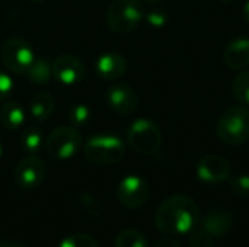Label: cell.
<instances>
[{
    "label": "cell",
    "instance_id": "obj_1",
    "mask_svg": "<svg viewBox=\"0 0 249 247\" xmlns=\"http://www.w3.org/2000/svg\"><path fill=\"white\" fill-rule=\"evenodd\" d=\"M201 213L197 202L187 195L168 197L156 210L155 224L163 234H190L200 223Z\"/></svg>",
    "mask_w": 249,
    "mask_h": 247
},
{
    "label": "cell",
    "instance_id": "obj_2",
    "mask_svg": "<svg viewBox=\"0 0 249 247\" xmlns=\"http://www.w3.org/2000/svg\"><path fill=\"white\" fill-rule=\"evenodd\" d=\"M217 135L229 146H241L249 141V109L232 106L226 109L217 121Z\"/></svg>",
    "mask_w": 249,
    "mask_h": 247
},
{
    "label": "cell",
    "instance_id": "obj_3",
    "mask_svg": "<svg viewBox=\"0 0 249 247\" xmlns=\"http://www.w3.org/2000/svg\"><path fill=\"white\" fill-rule=\"evenodd\" d=\"M127 140L136 153L142 156H152L156 154L162 146V131L152 119L139 118L128 127Z\"/></svg>",
    "mask_w": 249,
    "mask_h": 247
},
{
    "label": "cell",
    "instance_id": "obj_4",
    "mask_svg": "<svg viewBox=\"0 0 249 247\" xmlns=\"http://www.w3.org/2000/svg\"><path fill=\"white\" fill-rule=\"evenodd\" d=\"M144 17L143 6L139 0H114L107 12V23L115 33L133 32Z\"/></svg>",
    "mask_w": 249,
    "mask_h": 247
},
{
    "label": "cell",
    "instance_id": "obj_5",
    "mask_svg": "<svg viewBox=\"0 0 249 247\" xmlns=\"http://www.w3.org/2000/svg\"><path fill=\"white\" fill-rule=\"evenodd\" d=\"M85 156L95 165H112L125 154V144L112 134H96L83 144Z\"/></svg>",
    "mask_w": 249,
    "mask_h": 247
},
{
    "label": "cell",
    "instance_id": "obj_6",
    "mask_svg": "<svg viewBox=\"0 0 249 247\" xmlns=\"http://www.w3.org/2000/svg\"><path fill=\"white\" fill-rule=\"evenodd\" d=\"M82 134L71 125H64L53 130L45 141L47 154L57 160L74 157L82 148Z\"/></svg>",
    "mask_w": 249,
    "mask_h": 247
},
{
    "label": "cell",
    "instance_id": "obj_7",
    "mask_svg": "<svg viewBox=\"0 0 249 247\" xmlns=\"http://www.w3.org/2000/svg\"><path fill=\"white\" fill-rule=\"evenodd\" d=\"M0 57L6 70L13 74L26 73L32 61L35 60V54L31 44L20 36L7 38L1 45Z\"/></svg>",
    "mask_w": 249,
    "mask_h": 247
},
{
    "label": "cell",
    "instance_id": "obj_8",
    "mask_svg": "<svg viewBox=\"0 0 249 247\" xmlns=\"http://www.w3.org/2000/svg\"><path fill=\"white\" fill-rule=\"evenodd\" d=\"M149 185L147 182L137 176L128 175L125 176L117 188V198L124 208L128 210H139L142 208L149 199Z\"/></svg>",
    "mask_w": 249,
    "mask_h": 247
},
{
    "label": "cell",
    "instance_id": "obj_9",
    "mask_svg": "<svg viewBox=\"0 0 249 247\" xmlns=\"http://www.w3.org/2000/svg\"><path fill=\"white\" fill-rule=\"evenodd\" d=\"M47 173L45 163L36 154H28L16 165L13 170L15 183L22 189H35L38 188Z\"/></svg>",
    "mask_w": 249,
    "mask_h": 247
},
{
    "label": "cell",
    "instance_id": "obj_10",
    "mask_svg": "<svg viewBox=\"0 0 249 247\" xmlns=\"http://www.w3.org/2000/svg\"><path fill=\"white\" fill-rule=\"evenodd\" d=\"M51 67L54 79L64 86H74L80 83L86 71L85 63L79 57L71 54L58 55L51 63Z\"/></svg>",
    "mask_w": 249,
    "mask_h": 247
},
{
    "label": "cell",
    "instance_id": "obj_11",
    "mask_svg": "<svg viewBox=\"0 0 249 247\" xmlns=\"http://www.w3.org/2000/svg\"><path fill=\"white\" fill-rule=\"evenodd\" d=\"M197 176L209 185H219L229 179L231 165L219 154H207L197 165Z\"/></svg>",
    "mask_w": 249,
    "mask_h": 247
},
{
    "label": "cell",
    "instance_id": "obj_12",
    "mask_svg": "<svg viewBox=\"0 0 249 247\" xmlns=\"http://www.w3.org/2000/svg\"><path fill=\"white\" fill-rule=\"evenodd\" d=\"M107 105L118 115H128L137 109L139 99L134 89L125 83H115L108 87L105 95Z\"/></svg>",
    "mask_w": 249,
    "mask_h": 247
},
{
    "label": "cell",
    "instance_id": "obj_13",
    "mask_svg": "<svg viewBox=\"0 0 249 247\" xmlns=\"http://www.w3.org/2000/svg\"><path fill=\"white\" fill-rule=\"evenodd\" d=\"M127 67V60L118 52H105L95 61V73L105 82L118 80L125 74Z\"/></svg>",
    "mask_w": 249,
    "mask_h": 247
},
{
    "label": "cell",
    "instance_id": "obj_14",
    "mask_svg": "<svg viewBox=\"0 0 249 247\" xmlns=\"http://www.w3.org/2000/svg\"><path fill=\"white\" fill-rule=\"evenodd\" d=\"M201 227L213 237H225L233 227V214L228 208H213L204 215Z\"/></svg>",
    "mask_w": 249,
    "mask_h": 247
},
{
    "label": "cell",
    "instance_id": "obj_15",
    "mask_svg": "<svg viewBox=\"0 0 249 247\" xmlns=\"http://www.w3.org/2000/svg\"><path fill=\"white\" fill-rule=\"evenodd\" d=\"M225 63L233 70H242L249 64V38H235L226 45Z\"/></svg>",
    "mask_w": 249,
    "mask_h": 247
},
{
    "label": "cell",
    "instance_id": "obj_16",
    "mask_svg": "<svg viewBox=\"0 0 249 247\" xmlns=\"http://www.w3.org/2000/svg\"><path fill=\"white\" fill-rule=\"evenodd\" d=\"M0 122L6 130H20L25 124V111L20 103L15 100L6 102L0 109Z\"/></svg>",
    "mask_w": 249,
    "mask_h": 247
},
{
    "label": "cell",
    "instance_id": "obj_17",
    "mask_svg": "<svg viewBox=\"0 0 249 247\" xmlns=\"http://www.w3.org/2000/svg\"><path fill=\"white\" fill-rule=\"evenodd\" d=\"M54 98L47 93V92H39L36 93L32 99H31V103H29V114L31 116L35 119V121H47L53 111H54Z\"/></svg>",
    "mask_w": 249,
    "mask_h": 247
},
{
    "label": "cell",
    "instance_id": "obj_18",
    "mask_svg": "<svg viewBox=\"0 0 249 247\" xmlns=\"http://www.w3.org/2000/svg\"><path fill=\"white\" fill-rule=\"evenodd\" d=\"M26 74H28V79L31 83L38 84V86L47 84L53 77L51 63L45 57H35V60L29 66Z\"/></svg>",
    "mask_w": 249,
    "mask_h": 247
},
{
    "label": "cell",
    "instance_id": "obj_19",
    "mask_svg": "<svg viewBox=\"0 0 249 247\" xmlns=\"http://www.w3.org/2000/svg\"><path fill=\"white\" fill-rule=\"evenodd\" d=\"M44 134L36 127H29L22 132L20 146L28 154H36L44 146Z\"/></svg>",
    "mask_w": 249,
    "mask_h": 247
},
{
    "label": "cell",
    "instance_id": "obj_20",
    "mask_svg": "<svg viewBox=\"0 0 249 247\" xmlns=\"http://www.w3.org/2000/svg\"><path fill=\"white\" fill-rule=\"evenodd\" d=\"M115 247H147V240L140 231L127 229L118 233L115 239Z\"/></svg>",
    "mask_w": 249,
    "mask_h": 247
},
{
    "label": "cell",
    "instance_id": "obj_21",
    "mask_svg": "<svg viewBox=\"0 0 249 247\" xmlns=\"http://www.w3.org/2000/svg\"><path fill=\"white\" fill-rule=\"evenodd\" d=\"M67 116H69L70 125L79 130V128H82V127H85V125L89 124V121L92 118V111L85 103H76V105H73L69 109Z\"/></svg>",
    "mask_w": 249,
    "mask_h": 247
},
{
    "label": "cell",
    "instance_id": "obj_22",
    "mask_svg": "<svg viewBox=\"0 0 249 247\" xmlns=\"http://www.w3.org/2000/svg\"><path fill=\"white\" fill-rule=\"evenodd\" d=\"M233 95L245 106H249V70L241 71L233 80Z\"/></svg>",
    "mask_w": 249,
    "mask_h": 247
},
{
    "label": "cell",
    "instance_id": "obj_23",
    "mask_svg": "<svg viewBox=\"0 0 249 247\" xmlns=\"http://www.w3.org/2000/svg\"><path fill=\"white\" fill-rule=\"evenodd\" d=\"M57 247H99L96 240L85 233H76L61 239Z\"/></svg>",
    "mask_w": 249,
    "mask_h": 247
},
{
    "label": "cell",
    "instance_id": "obj_24",
    "mask_svg": "<svg viewBox=\"0 0 249 247\" xmlns=\"http://www.w3.org/2000/svg\"><path fill=\"white\" fill-rule=\"evenodd\" d=\"M79 202H80L82 210H83L89 217L98 218V217L101 215V211H102L101 202H99V199H98L95 195H92V194H89V192H83V194H80V197H79Z\"/></svg>",
    "mask_w": 249,
    "mask_h": 247
},
{
    "label": "cell",
    "instance_id": "obj_25",
    "mask_svg": "<svg viewBox=\"0 0 249 247\" xmlns=\"http://www.w3.org/2000/svg\"><path fill=\"white\" fill-rule=\"evenodd\" d=\"M229 189L238 197L249 195V175H235L229 176Z\"/></svg>",
    "mask_w": 249,
    "mask_h": 247
},
{
    "label": "cell",
    "instance_id": "obj_26",
    "mask_svg": "<svg viewBox=\"0 0 249 247\" xmlns=\"http://www.w3.org/2000/svg\"><path fill=\"white\" fill-rule=\"evenodd\" d=\"M190 245L191 247H213V236L203 227H196L190 233Z\"/></svg>",
    "mask_w": 249,
    "mask_h": 247
},
{
    "label": "cell",
    "instance_id": "obj_27",
    "mask_svg": "<svg viewBox=\"0 0 249 247\" xmlns=\"http://www.w3.org/2000/svg\"><path fill=\"white\" fill-rule=\"evenodd\" d=\"M144 17L152 28H162L166 25V22L169 19L168 13L163 9H152L144 15Z\"/></svg>",
    "mask_w": 249,
    "mask_h": 247
},
{
    "label": "cell",
    "instance_id": "obj_28",
    "mask_svg": "<svg viewBox=\"0 0 249 247\" xmlns=\"http://www.w3.org/2000/svg\"><path fill=\"white\" fill-rule=\"evenodd\" d=\"M13 90V80L12 77L6 73L0 70V102L7 99L9 95Z\"/></svg>",
    "mask_w": 249,
    "mask_h": 247
},
{
    "label": "cell",
    "instance_id": "obj_29",
    "mask_svg": "<svg viewBox=\"0 0 249 247\" xmlns=\"http://www.w3.org/2000/svg\"><path fill=\"white\" fill-rule=\"evenodd\" d=\"M152 247H182V246H181V243H179L174 236L166 234L165 237H160V239L155 240V243L152 245Z\"/></svg>",
    "mask_w": 249,
    "mask_h": 247
},
{
    "label": "cell",
    "instance_id": "obj_30",
    "mask_svg": "<svg viewBox=\"0 0 249 247\" xmlns=\"http://www.w3.org/2000/svg\"><path fill=\"white\" fill-rule=\"evenodd\" d=\"M0 247H26L22 243L13 242V240H0Z\"/></svg>",
    "mask_w": 249,
    "mask_h": 247
},
{
    "label": "cell",
    "instance_id": "obj_31",
    "mask_svg": "<svg viewBox=\"0 0 249 247\" xmlns=\"http://www.w3.org/2000/svg\"><path fill=\"white\" fill-rule=\"evenodd\" d=\"M242 16H244V19L249 23V0L244 4V7H242Z\"/></svg>",
    "mask_w": 249,
    "mask_h": 247
},
{
    "label": "cell",
    "instance_id": "obj_32",
    "mask_svg": "<svg viewBox=\"0 0 249 247\" xmlns=\"http://www.w3.org/2000/svg\"><path fill=\"white\" fill-rule=\"evenodd\" d=\"M144 1H149V3H158V1H162V0H144Z\"/></svg>",
    "mask_w": 249,
    "mask_h": 247
},
{
    "label": "cell",
    "instance_id": "obj_33",
    "mask_svg": "<svg viewBox=\"0 0 249 247\" xmlns=\"http://www.w3.org/2000/svg\"><path fill=\"white\" fill-rule=\"evenodd\" d=\"M1 154H3V147H1V143H0V159H1Z\"/></svg>",
    "mask_w": 249,
    "mask_h": 247
},
{
    "label": "cell",
    "instance_id": "obj_34",
    "mask_svg": "<svg viewBox=\"0 0 249 247\" xmlns=\"http://www.w3.org/2000/svg\"><path fill=\"white\" fill-rule=\"evenodd\" d=\"M29 1H34V3H41V1H45V0H29Z\"/></svg>",
    "mask_w": 249,
    "mask_h": 247
},
{
    "label": "cell",
    "instance_id": "obj_35",
    "mask_svg": "<svg viewBox=\"0 0 249 247\" xmlns=\"http://www.w3.org/2000/svg\"><path fill=\"white\" fill-rule=\"evenodd\" d=\"M219 1H222V3H231V1H233V0H219Z\"/></svg>",
    "mask_w": 249,
    "mask_h": 247
}]
</instances>
